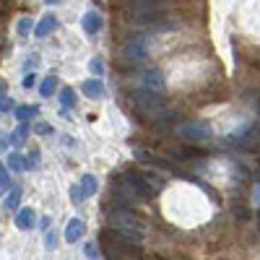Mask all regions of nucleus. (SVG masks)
I'll return each instance as SVG.
<instances>
[{"label":"nucleus","mask_w":260,"mask_h":260,"mask_svg":"<svg viewBox=\"0 0 260 260\" xmlns=\"http://www.w3.org/2000/svg\"><path fill=\"white\" fill-rule=\"evenodd\" d=\"M257 221H260V216H257Z\"/></svg>","instance_id":"obj_33"},{"label":"nucleus","mask_w":260,"mask_h":260,"mask_svg":"<svg viewBox=\"0 0 260 260\" xmlns=\"http://www.w3.org/2000/svg\"><path fill=\"white\" fill-rule=\"evenodd\" d=\"M26 136V127H18V133H13V143H21Z\"/></svg>","instance_id":"obj_25"},{"label":"nucleus","mask_w":260,"mask_h":260,"mask_svg":"<svg viewBox=\"0 0 260 260\" xmlns=\"http://www.w3.org/2000/svg\"><path fill=\"white\" fill-rule=\"evenodd\" d=\"M141 86L143 89H151V91H164V76L159 68H148L143 76H141Z\"/></svg>","instance_id":"obj_8"},{"label":"nucleus","mask_w":260,"mask_h":260,"mask_svg":"<svg viewBox=\"0 0 260 260\" xmlns=\"http://www.w3.org/2000/svg\"><path fill=\"white\" fill-rule=\"evenodd\" d=\"M18 29H21V31H24V34H26V31H29V21L24 18V21H21V26H18Z\"/></svg>","instance_id":"obj_28"},{"label":"nucleus","mask_w":260,"mask_h":260,"mask_svg":"<svg viewBox=\"0 0 260 260\" xmlns=\"http://www.w3.org/2000/svg\"><path fill=\"white\" fill-rule=\"evenodd\" d=\"M91 71H94V73H102V62H99V60H91Z\"/></svg>","instance_id":"obj_27"},{"label":"nucleus","mask_w":260,"mask_h":260,"mask_svg":"<svg viewBox=\"0 0 260 260\" xmlns=\"http://www.w3.org/2000/svg\"><path fill=\"white\" fill-rule=\"evenodd\" d=\"M257 115H260V99H257Z\"/></svg>","instance_id":"obj_32"},{"label":"nucleus","mask_w":260,"mask_h":260,"mask_svg":"<svg viewBox=\"0 0 260 260\" xmlns=\"http://www.w3.org/2000/svg\"><path fill=\"white\" fill-rule=\"evenodd\" d=\"M55 91V78H47L45 83H42V94H45V96H50Z\"/></svg>","instance_id":"obj_23"},{"label":"nucleus","mask_w":260,"mask_h":260,"mask_svg":"<svg viewBox=\"0 0 260 260\" xmlns=\"http://www.w3.org/2000/svg\"><path fill=\"white\" fill-rule=\"evenodd\" d=\"M31 221H34V211H31V208H24V211L16 216V226H18L21 232L31 229Z\"/></svg>","instance_id":"obj_14"},{"label":"nucleus","mask_w":260,"mask_h":260,"mask_svg":"<svg viewBox=\"0 0 260 260\" xmlns=\"http://www.w3.org/2000/svg\"><path fill=\"white\" fill-rule=\"evenodd\" d=\"M83 232H86L83 221L81 219H71L68 232H65V240H68V242H78V237H83Z\"/></svg>","instance_id":"obj_13"},{"label":"nucleus","mask_w":260,"mask_h":260,"mask_svg":"<svg viewBox=\"0 0 260 260\" xmlns=\"http://www.w3.org/2000/svg\"><path fill=\"white\" fill-rule=\"evenodd\" d=\"M175 122H177V112H175V110H167V112H161V115L154 120V130H169Z\"/></svg>","instance_id":"obj_11"},{"label":"nucleus","mask_w":260,"mask_h":260,"mask_svg":"<svg viewBox=\"0 0 260 260\" xmlns=\"http://www.w3.org/2000/svg\"><path fill=\"white\" fill-rule=\"evenodd\" d=\"M60 99H62V107H73V91L71 89H62Z\"/></svg>","instance_id":"obj_22"},{"label":"nucleus","mask_w":260,"mask_h":260,"mask_svg":"<svg viewBox=\"0 0 260 260\" xmlns=\"http://www.w3.org/2000/svg\"><path fill=\"white\" fill-rule=\"evenodd\" d=\"M83 29L89 31V34H96L102 29V16L96 11H89V13L83 16Z\"/></svg>","instance_id":"obj_12"},{"label":"nucleus","mask_w":260,"mask_h":260,"mask_svg":"<svg viewBox=\"0 0 260 260\" xmlns=\"http://www.w3.org/2000/svg\"><path fill=\"white\" fill-rule=\"evenodd\" d=\"M8 167H11L13 172H21V169H26V159L21 156V154H11V156H8Z\"/></svg>","instance_id":"obj_17"},{"label":"nucleus","mask_w":260,"mask_h":260,"mask_svg":"<svg viewBox=\"0 0 260 260\" xmlns=\"http://www.w3.org/2000/svg\"><path fill=\"white\" fill-rule=\"evenodd\" d=\"M172 156H175L177 161H192V159H201L203 151L192 148V146H177V148H172Z\"/></svg>","instance_id":"obj_9"},{"label":"nucleus","mask_w":260,"mask_h":260,"mask_svg":"<svg viewBox=\"0 0 260 260\" xmlns=\"http://www.w3.org/2000/svg\"><path fill=\"white\" fill-rule=\"evenodd\" d=\"M24 86H26V89H31V86H34V76H26V81H24Z\"/></svg>","instance_id":"obj_30"},{"label":"nucleus","mask_w":260,"mask_h":260,"mask_svg":"<svg viewBox=\"0 0 260 260\" xmlns=\"http://www.w3.org/2000/svg\"><path fill=\"white\" fill-rule=\"evenodd\" d=\"M107 219H110V224L115 229H122V232L136 234V237L143 234V219L133 208H112L110 213H107Z\"/></svg>","instance_id":"obj_4"},{"label":"nucleus","mask_w":260,"mask_h":260,"mask_svg":"<svg viewBox=\"0 0 260 260\" xmlns=\"http://www.w3.org/2000/svg\"><path fill=\"white\" fill-rule=\"evenodd\" d=\"M83 91L89 94L91 99H99V96H104V86H102L99 81H86V83H83Z\"/></svg>","instance_id":"obj_16"},{"label":"nucleus","mask_w":260,"mask_h":260,"mask_svg":"<svg viewBox=\"0 0 260 260\" xmlns=\"http://www.w3.org/2000/svg\"><path fill=\"white\" fill-rule=\"evenodd\" d=\"M52 29H55V18H52V16H47V18L37 26V37H45V34H50Z\"/></svg>","instance_id":"obj_18"},{"label":"nucleus","mask_w":260,"mask_h":260,"mask_svg":"<svg viewBox=\"0 0 260 260\" xmlns=\"http://www.w3.org/2000/svg\"><path fill=\"white\" fill-rule=\"evenodd\" d=\"M167 6H169V0H122L125 18L136 26L169 29V24H164Z\"/></svg>","instance_id":"obj_2"},{"label":"nucleus","mask_w":260,"mask_h":260,"mask_svg":"<svg viewBox=\"0 0 260 260\" xmlns=\"http://www.w3.org/2000/svg\"><path fill=\"white\" fill-rule=\"evenodd\" d=\"M86 255H89L91 260H96V257H99V252H96V247H94V245H86Z\"/></svg>","instance_id":"obj_26"},{"label":"nucleus","mask_w":260,"mask_h":260,"mask_svg":"<svg viewBox=\"0 0 260 260\" xmlns=\"http://www.w3.org/2000/svg\"><path fill=\"white\" fill-rule=\"evenodd\" d=\"M252 198H255V203H260V185L255 187V195H252Z\"/></svg>","instance_id":"obj_31"},{"label":"nucleus","mask_w":260,"mask_h":260,"mask_svg":"<svg viewBox=\"0 0 260 260\" xmlns=\"http://www.w3.org/2000/svg\"><path fill=\"white\" fill-rule=\"evenodd\" d=\"M16 115H18V120H26V117L37 115V110H31V107H18V110H16Z\"/></svg>","instance_id":"obj_21"},{"label":"nucleus","mask_w":260,"mask_h":260,"mask_svg":"<svg viewBox=\"0 0 260 260\" xmlns=\"http://www.w3.org/2000/svg\"><path fill=\"white\" fill-rule=\"evenodd\" d=\"M245 151H255V148H260V127L255 125V127H250L247 133H242V141H237Z\"/></svg>","instance_id":"obj_10"},{"label":"nucleus","mask_w":260,"mask_h":260,"mask_svg":"<svg viewBox=\"0 0 260 260\" xmlns=\"http://www.w3.org/2000/svg\"><path fill=\"white\" fill-rule=\"evenodd\" d=\"M8 107H11V102H8V99H0V110H3V112H6V110H8Z\"/></svg>","instance_id":"obj_29"},{"label":"nucleus","mask_w":260,"mask_h":260,"mask_svg":"<svg viewBox=\"0 0 260 260\" xmlns=\"http://www.w3.org/2000/svg\"><path fill=\"white\" fill-rule=\"evenodd\" d=\"M117 182L120 185H115V187H120L125 195H133V198H141V201H151L156 195V185L151 182L143 172H138V169L122 172V177Z\"/></svg>","instance_id":"obj_3"},{"label":"nucleus","mask_w":260,"mask_h":260,"mask_svg":"<svg viewBox=\"0 0 260 260\" xmlns=\"http://www.w3.org/2000/svg\"><path fill=\"white\" fill-rule=\"evenodd\" d=\"M133 102L141 107L143 112H154V110H164V96L159 91H151V89H138L133 94Z\"/></svg>","instance_id":"obj_6"},{"label":"nucleus","mask_w":260,"mask_h":260,"mask_svg":"<svg viewBox=\"0 0 260 260\" xmlns=\"http://www.w3.org/2000/svg\"><path fill=\"white\" fill-rule=\"evenodd\" d=\"M47 247H50V250H52V247H57V234H55V232H50V234H47Z\"/></svg>","instance_id":"obj_24"},{"label":"nucleus","mask_w":260,"mask_h":260,"mask_svg":"<svg viewBox=\"0 0 260 260\" xmlns=\"http://www.w3.org/2000/svg\"><path fill=\"white\" fill-rule=\"evenodd\" d=\"M148 57L146 52V39L143 37H136L133 42H127V45L122 47L120 57H117V65L120 68H138V65Z\"/></svg>","instance_id":"obj_5"},{"label":"nucleus","mask_w":260,"mask_h":260,"mask_svg":"<svg viewBox=\"0 0 260 260\" xmlns=\"http://www.w3.org/2000/svg\"><path fill=\"white\" fill-rule=\"evenodd\" d=\"M8 185H11L8 172H6V167H0V192H6V190H8Z\"/></svg>","instance_id":"obj_20"},{"label":"nucleus","mask_w":260,"mask_h":260,"mask_svg":"<svg viewBox=\"0 0 260 260\" xmlns=\"http://www.w3.org/2000/svg\"><path fill=\"white\" fill-rule=\"evenodd\" d=\"M99 245L107 260H141L143 247L136 234H127L122 229H104L99 234Z\"/></svg>","instance_id":"obj_1"},{"label":"nucleus","mask_w":260,"mask_h":260,"mask_svg":"<svg viewBox=\"0 0 260 260\" xmlns=\"http://www.w3.org/2000/svg\"><path fill=\"white\" fill-rule=\"evenodd\" d=\"M81 198H91V195L96 192V180L91 177V175H86L83 180H81Z\"/></svg>","instance_id":"obj_15"},{"label":"nucleus","mask_w":260,"mask_h":260,"mask_svg":"<svg viewBox=\"0 0 260 260\" xmlns=\"http://www.w3.org/2000/svg\"><path fill=\"white\" fill-rule=\"evenodd\" d=\"M18 198H21V190H18V187H16V190H11L8 201H6V208H8V211H13V208H16V203H18Z\"/></svg>","instance_id":"obj_19"},{"label":"nucleus","mask_w":260,"mask_h":260,"mask_svg":"<svg viewBox=\"0 0 260 260\" xmlns=\"http://www.w3.org/2000/svg\"><path fill=\"white\" fill-rule=\"evenodd\" d=\"M180 136L185 141H206V138H211V127L203 120H190L180 127Z\"/></svg>","instance_id":"obj_7"}]
</instances>
